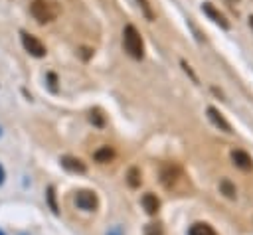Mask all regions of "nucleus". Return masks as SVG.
I'll list each match as a JSON object with an SVG mask.
<instances>
[{"label":"nucleus","instance_id":"nucleus-1","mask_svg":"<svg viewBox=\"0 0 253 235\" xmlns=\"http://www.w3.org/2000/svg\"><path fill=\"white\" fill-rule=\"evenodd\" d=\"M123 45H125V51L132 59H142V55H144L142 36L138 34V30L132 24H126L125 30H123Z\"/></svg>","mask_w":253,"mask_h":235},{"label":"nucleus","instance_id":"nucleus-2","mask_svg":"<svg viewBox=\"0 0 253 235\" xmlns=\"http://www.w3.org/2000/svg\"><path fill=\"white\" fill-rule=\"evenodd\" d=\"M30 14L38 24H47L57 18V6L51 0H32Z\"/></svg>","mask_w":253,"mask_h":235},{"label":"nucleus","instance_id":"nucleus-3","mask_svg":"<svg viewBox=\"0 0 253 235\" xmlns=\"http://www.w3.org/2000/svg\"><path fill=\"white\" fill-rule=\"evenodd\" d=\"M20 39H22V45H24V49L30 53V55H34V57H43L45 53H47V49H45V45L36 38V36H32V34H28V32H22L20 34Z\"/></svg>","mask_w":253,"mask_h":235},{"label":"nucleus","instance_id":"nucleus-4","mask_svg":"<svg viewBox=\"0 0 253 235\" xmlns=\"http://www.w3.org/2000/svg\"><path fill=\"white\" fill-rule=\"evenodd\" d=\"M75 205L79 209H83V211H93V209H97L99 199H97L95 192H91V190H79L75 194Z\"/></svg>","mask_w":253,"mask_h":235},{"label":"nucleus","instance_id":"nucleus-5","mask_svg":"<svg viewBox=\"0 0 253 235\" xmlns=\"http://www.w3.org/2000/svg\"><path fill=\"white\" fill-rule=\"evenodd\" d=\"M178 178H180V168L176 164H164L162 166V170H160V182H162L164 188H168V190L174 188L176 182H178Z\"/></svg>","mask_w":253,"mask_h":235},{"label":"nucleus","instance_id":"nucleus-6","mask_svg":"<svg viewBox=\"0 0 253 235\" xmlns=\"http://www.w3.org/2000/svg\"><path fill=\"white\" fill-rule=\"evenodd\" d=\"M202 12H204L211 22H215L219 28L229 30V22L225 20V16H223V14H221V12H219L211 2H204V4H202Z\"/></svg>","mask_w":253,"mask_h":235},{"label":"nucleus","instance_id":"nucleus-7","mask_svg":"<svg viewBox=\"0 0 253 235\" xmlns=\"http://www.w3.org/2000/svg\"><path fill=\"white\" fill-rule=\"evenodd\" d=\"M208 118L213 122V126H217L219 130H223V132H231V124L223 118V115L215 109V107H208Z\"/></svg>","mask_w":253,"mask_h":235},{"label":"nucleus","instance_id":"nucleus-8","mask_svg":"<svg viewBox=\"0 0 253 235\" xmlns=\"http://www.w3.org/2000/svg\"><path fill=\"white\" fill-rule=\"evenodd\" d=\"M61 166L67 172H73V174H85L87 172V166L79 158H75V156H63L61 158Z\"/></svg>","mask_w":253,"mask_h":235},{"label":"nucleus","instance_id":"nucleus-9","mask_svg":"<svg viewBox=\"0 0 253 235\" xmlns=\"http://www.w3.org/2000/svg\"><path fill=\"white\" fill-rule=\"evenodd\" d=\"M231 160H233V164H235L237 168H241V170H251V166H253L251 156H249L247 152H243V150H231Z\"/></svg>","mask_w":253,"mask_h":235},{"label":"nucleus","instance_id":"nucleus-10","mask_svg":"<svg viewBox=\"0 0 253 235\" xmlns=\"http://www.w3.org/2000/svg\"><path fill=\"white\" fill-rule=\"evenodd\" d=\"M140 203H142V207H144V211H146L148 215H154V213H158V209H160V199H158L154 194H144L142 199H140Z\"/></svg>","mask_w":253,"mask_h":235},{"label":"nucleus","instance_id":"nucleus-11","mask_svg":"<svg viewBox=\"0 0 253 235\" xmlns=\"http://www.w3.org/2000/svg\"><path fill=\"white\" fill-rule=\"evenodd\" d=\"M188 235H217L215 231H213V227L210 225V223H194L190 229H188Z\"/></svg>","mask_w":253,"mask_h":235},{"label":"nucleus","instance_id":"nucleus-12","mask_svg":"<svg viewBox=\"0 0 253 235\" xmlns=\"http://www.w3.org/2000/svg\"><path fill=\"white\" fill-rule=\"evenodd\" d=\"M113 156H115V150H113L111 146H101V148H99V150H95V154H93V158H95L99 164L111 162V160H113Z\"/></svg>","mask_w":253,"mask_h":235},{"label":"nucleus","instance_id":"nucleus-13","mask_svg":"<svg viewBox=\"0 0 253 235\" xmlns=\"http://www.w3.org/2000/svg\"><path fill=\"white\" fill-rule=\"evenodd\" d=\"M126 182H128L130 188H138V186H140V172H138V168H130V170H128Z\"/></svg>","mask_w":253,"mask_h":235},{"label":"nucleus","instance_id":"nucleus-14","mask_svg":"<svg viewBox=\"0 0 253 235\" xmlns=\"http://www.w3.org/2000/svg\"><path fill=\"white\" fill-rule=\"evenodd\" d=\"M219 190H221V192H223V194H225L229 199H233V197L237 196V192H235V186H233L229 180H221V182H219Z\"/></svg>","mask_w":253,"mask_h":235},{"label":"nucleus","instance_id":"nucleus-15","mask_svg":"<svg viewBox=\"0 0 253 235\" xmlns=\"http://www.w3.org/2000/svg\"><path fill=\"white\" fill-rule=\"evenodd\" d=\"M136 4L140 6V10H142L144 18L152 22V20H154V12H152V6H150V2H148V0H136Z\"/></svg>","mask_w":253,"mask_h":235},{"label":"nucleus","instance_id":"nucleus-16","mask_svg":"<svg viewBox=\"0 0 253 235\" xmlns=\"http://www.w3.org/2000/svg\"><path fill=\"white\" fill-rule=\"evenodd\" d=\"M47 201H49L51 211H53V213H57L59 209H57V203H55V188H53V186H49V188H47Z\"/></svg>","mask_w":253,"mask_h":235},{"label":"nucleus","instance_id":"nucleus-17","mask_svg":"<svg viewBox=\"0 0 253 235\" xmlns=\"http://www.w3.org/2000/svg\"><path fill=\"white\" fill-rule=\"evenodd\" d=\"M144 233H146V235H162V229H160V225H156V223H148L146 229H144Z\"/></svg>","mask_w":253,"mask_h":235},{"label":"nucleus","instance_id":"nucleus-18","mask_svg":"<svg viewBox=\"0 0 253 235\" xmlns=\"http://www.w3.org/2000/svg\"><path fill=\"white\" fill-rule=\"evenodd\" d=\"M45 77H47V85H49V89L55 93V91H57V85H55V83H57V77H55V73H47Z\"/></svg>","mask_w":253,"mask_h":235},{"label":"nucleus","instance_id":"nucleus-19","mask_svg":"<svg viewBox=\"0 0 253 235\" xmlns=\"http://www.w3.org/2000/svg\"><path fill=\"white\" fill-rule=\"evenodd\" d=\"M91 122H95L97 126H103V117H101V113L99 111H91Z\"/></svg>","mask_w":253,"mask_h":235},{"label":"nucleus","instance_id":"nucleus-20","mask_svg":"<svg viewBox=\"0 0 253 235\" xmlns=\"http://www.w3.org/2000/svg\"><path fill=\"white\" fill-rule=\"evenodd\" d=\"M182 67H184V71H186V73H188V75H190V77H192V81H196V83H198V77H196V75H194V71H192V69H190V65H188V63H186V61H182Z\"/></svg>","mask_w":253,"mask_h":235},{"label":"nucleus","instance_id":"nucleus-21","mask_svg":"<svg viewBox=\"0 0 253 235\" xmlns=\"http://www.w3.org/2000/svg\"><path fill=\"white\" fill-rule=\"evenodd\" d=\"M4 180H6V170H4V166L0 164V186L4 184Z\"/></svg>","mask_w":253,"mask_h":235},{"label":"nucleus","instance_id":"nucleus-22","mask_svg":"<svg viewBox=\"0 0 253 235\" xmlns=\"http://www.w3.org/2000/svg\"><path fill=\"white\" fill-rule=\"evenodd\" d=\"M107 235H121V229H119V227H117V229H113V231H109V233H107Z\"/></svg>","mask_w":253,"mask_h":235},{"label":"nucleus","instance_id":"nucleus-23","mask_svg":"<svg viewBox=\"0 0 253 235\" xmlns=\"http://www.w3.org/2000/svg\"><path fill=\"white\" fill-rule=\"evenodd\" d=\"M249 26H251V30H253V16H249Z\"/></svg>","mask_w":253,"mask_h":235},{"label":"nucleus","instance_id":"nucleus-24","mask_svg":"<svg viewBox=\"0 0 253 235\" xmlns=\"http://www.w3.org/2000/svg\"><path fill=\"white\" fill-rule=\"evenodd\" d=\"M0 235H4V233H2V231H0Z\"/></svg>","mask_w":253,"mask_h":235},{"label":"nucleus","instance_id":"nucleus-25","mask_svg":"<svg viewBox=\"0 0 253 235\" xmlns=\"http://www.w3.org/2000/svg\"><path fill=\"white\" fill-rule=\"evenodd\" d=\"M0 134H2V128H0Z\"/></svg>","mask_w":253,"mask_h":235}]
</instances>
